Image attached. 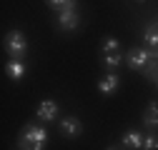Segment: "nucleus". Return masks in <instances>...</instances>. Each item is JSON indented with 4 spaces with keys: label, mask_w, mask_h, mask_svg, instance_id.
<instances>
[{
    "label": "nucleus",
    "mask_w": 158,
    "mask_h": 150,
    "mask_svg": "<svg viewBox=\"0 0 158 150\" xmlns=\"http://www.w3.org/2000/svg\"><path fill=\"white\" fill-rule=\"evenodd\" d=\"M45 143H48V130L35 123H28L18 135V150H43Z\"/></svg>",
    "instance_id": "1"
},
{
    "label": "nucleus",
    "mask_w": 158,
    "mask_h": 150,
    "mask_svg": "<svg viewBox=\"0 0 158 150\" xmlns=\"http://www.w3.org/2000/svg\"><path fill=\"white\" fill-rule=\"evenodd\" d=\"M3 45H5V50H8V55H10L13 60H23V55L28 53V43H25V35H23L20 30H10V33L5 35Z\"/></svg>",
    "instance_id": "2"
},
{
    "label": "nucleus",
    "mask_w": 158,
    "mask_h": 150,
    "mask_svg": "<svg viewBox=\"0 0 158 150\" xmlns=\"http://www.w3.org/2000/svg\"><path fill=\"white\" fill-rule=\"evenodd\" d=\"M151 58H153V55H151L146 48H131V50L126 53V63H128L131 70H143V68L151 63Z\"/></svg>",
    "instance_id": "3"
},
{
    "label": "nucleus",
    "mask_w": 158,
    "mask_h": 150,
    "mask_svg": "<svg viewBox=\"0 0 158 150\" xmlns=\"http://www.w3.org/2000/svg\"><path fill=\"white\" fill-rule=\"evenodd\" d=\"M143 40H146V50L153 55V58H158V20H153V23L146 25Z\"/></svg>",
    "instance_id": "4"
},
{
    "label": "nucleus",
    "mask_w": 158,
    "mask_h": 150,
    "mask_svg": "<svg viewBox=\"0 0 158 150\" xmlns=\"http://www.w3.org/2000/svg\"><path fill=\"white\" fill-rule=\"evenodd\" d=\"M55 23H58V28H60L63 33H70V30H75L78 25H81V18H78L75 10H70V13H58Z\"/></svg>",
    "instance_id": "5"
},
{
    "label": "nucleus",
    "mask_w": 158,
    "mask_h": 150,
    "mask_svg": "<svg viewBox=\"0 0 158 150\" xmlns=\"http://www.w3.org/2000/svg\"><path fill=\"white\" fill-rule=\"evenodd\" d=\"M55 115H58V103L55 100H43L38 112H35V118L40 123H50V120H55Z\"/></svg>",
    "instance_id": "6"
},
{
    "label": "nucleus",
    "mask_w": 158,
    "mask_h": 150,
    "mask_svg": "<svg viewBox=\"0 0 158 150\" xmlns=\"http://www.w3.org/2000/svg\"><path fill=\"white\" fill-rule=\"evenodd\" d=\"M60 133L65 138H78V135L83 133V125H81L78 118H63L60 120Z\"/></svg>",
    "instance_id": "7"
},
{
    "label": "nucleus",
    "mask_w": 158,
    "mask_h": 150,
    "mask_svg": "<svg viewBox=\"0 0 158 150\" xmlns=\"http://www.w3.org/2000/svg\"><path fill=\"white\" fill-rule=\"evenodd\" d=\"M143 125L151 130V133L158 130V103H156V100L148 103V108H146V112H143Z\"/></svg>",
    "instance_id": "8"
},
{
    "label": "nucleus",
    "mask_w": 158,
    "mask_h": 150,
    "mask_svg": "<svg viewBox=\"0 0 158 150\" xmlns=\"http://www.w3.org/2000/svg\"><path fill=\"white\" fill-rule=\"evenodd\" d=\"M118 85H121V80H118V75H115V70H110L106 78L98 83V90L103 93V95H110V93H115L118 90Z\"/></svg>",
    "instance_id": "9"
},
{
    "label": "nucleus",
    "mask_w": 158,
    "mask_h": 150,
    "mask_svg": "<svg viewBox=\"0 0 158 150\" xmlns=\"http://www.w3.org/2000/svg\"><path fill=\"white\" fill-rule=\"evenodd\" d=\"M143 138H146V135H141L138 130H126L121 140H123V145L131 148V150H143Z\"/></svg>",
    "instance_id": "10"
},
{
    "label": "nucleus",
    "mask_w": 158,
    "mask_h": 150,
    "mask_svg": "<svg viewBox=\"0 0 158 150\" xmlns=\"http://www.w3.org/2000/svg\"><path fill=\"white\" fill-rule=\"evenodd\" d=\"M48 8L55 10V13H70L78 8V0H45Z\"/></svg>",
    "instance_id": "11"
},
{
    "label": "nucleus",
    "mask_w": 158,
    "mask_h": 150,
    "mask_svg": "<svg viewBox=\"0 0 158 150\" xmlns=\"http://www.w3.org/2000/svg\"><path fill=\"white\" fill-rule=\"evenodd\" d=\"M8 75H10L13 80H20L23 75H25V65H23L20 60H13V58H10V63H8Z\"/></svg>",
    "instance_id": "12"
},
{
    "label": "nucleus",
    "mask_w": 158,
    "mask_h": 150,
    "mask_svg": "<svg viewBox=\"0 0 158 150\" xmlns=\"http://www.w3.org/2000/svg\"><path fill=\"white\" fill-rule=\"evenodd\" d=\"M101 60H103V65H106L108 70H115V68H118V63L123 60V55H118V53H108V55H103Z\"/></svg>",
    "instance_id": "13"
},
{
    "label": "nucleus",
    "mask_w": 158,
    "mask_h": 150,
    "mask_svg": "<svg viewBox=\"0 0 158 150\" xmlns=\"http://www.w3.org/2000/svg\"><path fill=\"white\" fill-rule=\"evenodd\" d=\"M101 53H103V55H108V53H118V40H115V38H106Z\"/></svg>",
    "instance_id": "14"
},
{
    "label": "nucleus",
    "mask_w": 158,
    "mask_h": 150,
    "mask_svg": "<svg viewBox=\"0 0 158 150\" xmlns=\"http://www.w3.org/2000/svg\"><path fill=\"white\" fill-rule=\"evenodd\" d=\"M143 150H158V138L156 135H146L143 138Z\"/></svg>",
    "instance_id": "15"
},
{
    "label": "nucleus",
    "mask_w": 158,
    "mask_h": 150,
    "mask_svg": "<svg viewBox=\"0 0 158 150\" xmlns=\"http://www.w3.org/2000/svg\"><path fill=\"white\" fill-rule=\"evenodd\" d=\"M106 150H115V148H106Z\"/></svg>",
    "instance_id": "16"
},
{
    "label": "nucleus",
    "mask_w": 158,
    "mask_h": 150,
    "mask_svg": "<svg viewBox=\"0 0 158 150\" xmlns=\"http://www.w3.org/2000/svg\"><path fill=\"white\" fill-rule=\"evenodd\" d=\"M153 83H156V85H158V78H156V80H153Z\"/></svg>",
    "instance_id": "17"
},
{
    "label": "nucleus",
    "mask_w": 158,
    "mask_h": 150,
    "mask_svg": "<svg viewBox=\"0 0 158 150\" xmlns=\"http://www.w3.org/2000/svg\"><path fill=\"white\" fill-rule=\"evenodd\" d=\"M138 3H143V0H138Z\"/></svg>",
    "instance_id": "18"
}]
</instances>
